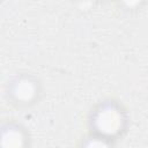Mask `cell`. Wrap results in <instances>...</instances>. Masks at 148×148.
Here are the masks:
<instances>
[{
  "label": "cell",
  "mask_w": 148,
  "mask_h": 148,
  "mask_svg": "<svg viewBox=\"0 0 148 148\" xmlns=\"http://www.w3.org/2000/svg\"><path fill=\"white\" fill-rule=\"evenodd\" d=\"M12 95L17 102H32L37 96V84L30 77H18L12 86Z\"/></svg>",
  "instance_id": "2"
},
{
  "label": "cell",
  "mask_w": 148,
  "mask_h": 148,
  "mask_svg": "<svg viewBox=\"0 0 148 148\" xmlns=\"http://www.w3.org/2000/svg\"><path fill=\"white\" fill-rule=\"evenodd\" d=\"M125 124L123 111L112 103L101 105L94 113L92 126L97 134L104 139L118 135Z\"/></svg>",
  "instance_id": "1"
},
{
  "label": "cell",
  "mask_w": 148,
  "mask_h": 148,
  "mask_svg": "<svg viewBox=\"0 0 148 148\" xmlns=\"http://www.w3.org/2000/svg\"><path fill=\"white\" fill-rule=\"evenodd\" d=\"M25 136L23 132L15 126H8L2 130L1 148H24Z\"/></svg>",
  "instance_id": "3"
},
{
  "label": "cell",
  "mask_w": 148,
  "mask_h": 148,
  "mask_svg": "<svg viewBox=\"0 0 148 148\" xmlns=\"http://www.w3.org/2000/svg\"><path fill=\"white\" fill-rule=\"evenodd\" d=\"M83 148H111V147L108 142V139L97 136V138H91L87 140L83 145Z\"/></svg>",
  "instance_id": "4"
}]
</instances>
